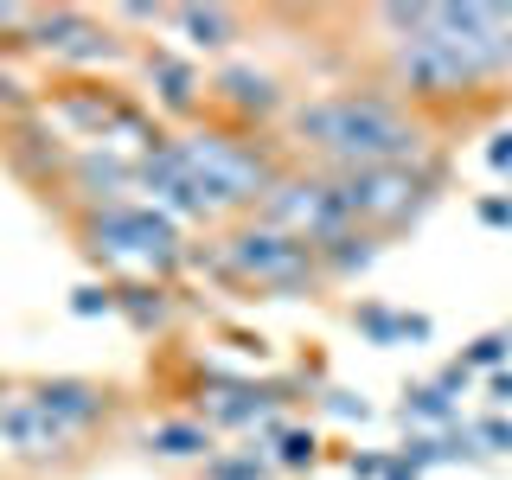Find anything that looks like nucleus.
I'll return each mask as SVG.
<instances>
[{
	"mask_svg": "<svg viewBox=\"0 0 512 480\" xmlns=\"http://www.w3.org/2000/svg\"><path fill=\"white\" fill-rule=\"evenodd\" d=\"M26 45H39L52 64H109L122 52L116 32L96 26L84 7H39V26H32Z\"/></svg>",
	"mask_w": 512,
	"mask_h": 480,
	"instance_id": "9d476101",
	"label": "nucleus"
},
{
	"mask_svg": "<svg viewBox=\"0 0 512 480\" xmlns=\"http://www.w3.org/2000/svg\"><path fill=\"white\" fill-rule=\"evenodd\" d=\"M288 141L314 154L320 173L359 167H423L436 160V128L397 90H327L288 109Z\"/></svg>",
	"mask_w": 512,
	"mask_h": 480,
	"instance_id": "f03ea898",
	"label": "nucleus"
},
{
	"mask_svg": "<svg viewBox=\"0 0 512 480\" xmlns=\"http://www.w3.org/2000/svg\"><path fill=\"white\" fill-rule=\"evenodd\" d=\"M352 327H359L372 346H404V340H429L436 320H429V314H404V308H384V301H359V308H352Z\"/></svg>",
	"mask_w": 512,
	"mask_h": 480,
	"instance_id": "4468645a",
	"label": "nucleus"
},
{
	"mask_svg": "<svg viewBox=\"0 0 512 480\" xmlns=\"http://www.w3.org/2000/svg\"><path fill=\"white\" fill-rule=\"evenodd\" d=\"M397 461H404V468H416V474H423V468H436V461H448L442 429H436V436H410L404 448H397Z\"/></svg>",
	"mask_w": 512,
	"mask_h": 480,
	"instance_id": "393cba45",
	"label": "nucleus"
},
{
	"mask_svg": "<svg viewBox=\"0 0 512 480\" xmlns=\"http://www.w3.org/2000/svg\"><path fill=\"white\" fill-rule=\"evenodd\" d=\"M436 384H442L448 397H461V391H468V384H474V372H468V365L455 359V365H442V372H436Z\"/></svg>",
	"mask_w": 512,
	"mask_h": 480,
	"instance_id": "c756f323",
	"label": "nucleus"
},
{
	"mask_svg": "<svg viewBox=\"0 0 512 480\" xmlns=\"http://www.w3.org/2000/svg\"><path fill=\"white\" fill-rule=\"evenodd\" d=\"M32 397H39L45 416L64 423L77 442H84L96 423H109V410H116V391L96 384V378H39V384H32Z\"/></svg>",
	"mask_w": 512,
	"mask_h": 480,
	"instance_id": "f8f14e48",
	"label": "nucleus"
},
{
	"mask_svg": "<svg viewBox=\"0 0 512 480\" xmlns=\"http://www.w3.org/2000/svg\"><path fill=\"white\" fill-rule=\"evenodd\" d=\"M474 429V442H480V455H512V416L506 410H493V416H480Z\"/></svg>",
	"mask_w": 512,
	"mask_h": 480,
	"instance_id": "5701e85b",
	"label": "nucleus"
},
{
	"mask_svg": "<svg viewBox=\"0 0 512 480\" xmlns=\"http://www.w3.org/2000/svg\"><path fill=\"white\" fill-rule=\"evenodd\" d=\"M148 448L160 461H212V429L199 423V416H173V423H154L148 429Z\"/></svg>",
	"mask_w": 512,
	"mask_h": 480,
	"instance_id": "f3484780",
	"label": "nucleus"
},
{
	"mask_svg": "<svg viewBox=\"0 0 512 480\" xmlns=\"http://www.w3.org/2000/svg\"><path fill=\"white\" fill-rule=\"evenodd\" d=\"M327 410L333 416H359V423L372 416V404H365V397H352V391H327Z\"/></svg>",
	"mask_w": 512,
	"mask_h": 480,
	"instance_id": "c85d7f7f",
	"label": "nucleus"
},
{
	"mask_svg": "<svg viewBox=\"0 0 512 480\" xmlns=\"http://www.w3.org/2000/svg\"><path fill=\"white\" fill-rule=\"evenodd\" d=\"M448 180V160H423V167H359V173H333V186H340V205L346 218L359 224V231H410L416 218L436 205V192Z\"/></svg>",
	"mask_w": 512,
	"mask_h": 480,
	"instance_id": "423d86ee",
	"label": "nucleus"
},
{
	"mask_svg": "<svg viewBox=\"0 0 512 480\" xmlns=\"http://www.w3.org/2000/svg\"><path fill=\"white\" fill-rule=\"evenodd\" d=\"M212 109L231 116V128H256L269 116H282V84L263 64H218L212 71Z\"/></svg>",
	"mask_w": 512,
	"mask_h": 480,
	"instance_id": "9b49d317",
	"label": "nucleus"
},
{
	"mask_svg": "<svg viewBox=\"0 0 512 480\" xmlns=\"http://www.w3.org/2000/svg\"><path fill=\"white\" fill-rule=\"evenodd\" d=\"M288 391L295 384H256V378H218L205 372L199 391H192V404H199V423L205 429H269L276 423V404H288Z\"/></svg>",
	"mask_w": 512,
	"mask_h": 480,
	"instance_id": "1a4fd4ad",
	"label": "nucleus"
},
{
	"mask_svg": "<svg viewBox=\"0 0 512 480\" xmlns=\"http://www.w3.org/2000/svg\"><path fill=\"white\" fill-rule=\"evenodd\" d=\"M141 71H148L154 103L167 109V116H199V109L212 103V77L180 52H141Z\"/></svg>",
	"mask_w": 512,
	"mask_h": 480,
	"instance_id": "ddd939ff",
	"label": "nucleus"
},
{
	"mask_svg": "<svg viewBox=\"0 0 512 480\" xmlns=\"http://www.w3.org/2000/svg\"><path fill=\"white\" fill-rule=\"evenodd\" d=\"M487 167L500 173V180H512V128H500V135L487 141Z\"/></svg>",
	"mask_w": 512,
	"mask_h": 480,
	"instance_id": "cd10ccee",
	"label": "nucleus"
},
{
	"mask_svg": "<svg viewBox=\"0 0 512 480\" xmlns=\"http://www.w3.org/2000/svg\"><path fill=\"white\" fill-rule=\"evenodd\" d=\"M372 26L391 32V90L410 109L461 103L480 84L512 77V7L500 0H423L378 7Z\"/></svg>",
	"mask_w": 512,
	"mask_h": 480,
	"instance_id": "f257e3e1",
	"label": "nucleus"
},
{
	"mask_svg": "<svg viewBox=\"0 0 512 480\" xmlns=\"http://www.w3.org/2000/svg\"><path fill=\"white\" fill-rule=\"evenodd\" d=\"M506 359H512V327H487L480 340H468V352H461L468 372H506Z\"/></svg>",
	"mask_w": 512,
	"mask_h": 480,
	"instance_id": "4be33fe9",
	"label": "nucleus"
},
{
	"mask_svg": "<svg viewBox=\"0 0 512 480\" xmlns=\"http://www.w3.org/2000/svg\"><path fill=\"white\" fill-rule=\"evenodd\" d=\"M71 314L77 320H96V314H116V282H84L71 295Z\"/></svg>",
	"mask_w": 512,
	"mask_h": 480,
	"instance_id": "b1692460",
	"label": "nucleus"
},
{
	"mask_svg": "<svg viewBox=\"0 0 512 480\" xmlns=\"http://www.w3.org/2000/svg\"><path fill=\"white\" fill-rule=\"evenodd\" d=\"M474 218L493 224V231H512V199H506V192H487V199L474 205Z\"/></svg>",
	"mask_w": 512,
	"mask_h": 480,
	"instance_id": "a878e982",
	"label": "nucleus"
},
{
	"mask_svg": "<svg viewBox=\"0 0 512 480\" xmlns=\"http://www.w3.org/2000/svg\"><path fill=\"white\" fill-rule=\"evenodd\" d=\"M84 250L109 269H135V282H167L173 269H186V237L180 224L154 205L128 199V205H103V212H84Z\"/></svg>",
	"mask_w": 512,
	"mask_h": 480,
	"instance_id": "39448f33",
	"label": "nucleus"
},
{
	"mask_svg": "<svg viewBox=\"0 0 512 480\" xmlns=\"http://www.w3.org/2000/svg\"><path fill=\"white\" fill-rule=\"evenodd\" d=\"M346 468H352V480H384L391 474V455H359V448H352Z\"/></svg>",
	"mask_w": 512,
	"mask_h": 480,
	"instance_id": "bb28decb",
	"label": "nucleus"
},
{
	"mask_svg": "<svg viewBox=\"0 0 512 480\" xmlns=\"http://www.w3.org/2000/svg\"><path fill=\"white\" fill-rule=\"evenodd\" d=\"M116 314L128 320V327H141V333L167 327V320H173L167 282H116Z\"/></svg>",
	"mask_w": 512,
	"mask_h": 480,
	"instance_id": "a211bd4d",
	"label": "nucleus"
},
{
	"mask_svg": "<svg viewBox=\"0 0 512 480\" xmlns=\"http://www.w3.org/2000/svg\"><path fill=\"white\" fill-rule=\"evenodd\" d=\"M384 480H416V468H404V461L391 455V474H384Z\"/></svg>",
	"mask_w": 512,
	"mask_h": 480,
	"instance_id": "2f4dec72",
	"label": "nucleus"
},
{
	"mask_svg": "<svg viewBox=\"0 0 512 480\" xmlns=\"http://www.w3.org/2000/svg\"><path fill=\"white\" fill-rule=\"evenodd\" d=\"M0 455L32 461V468H52V461L77 455V436L45 416V404L32 397V384H20V391H0Z\"/></svg>",
	"mask_w": 512,
	"mask_h": 480,
	"instance_id": "6e6552de",
	"label": "nucleus"
},
{
	"mask_svg": "<svg viewBox=\"0 0 512 480\" xmlns=\"http://www.w3.org/2000/svg\"><path fill=\"white\" fill-rule=\"evenodd\" d=\"M256 218L276 224V231L301 237V244H333L340 231H352L346 205H340V186H333V173L320 167H288L276 186H269V199L256 205Z\"/></svg>",
	"mask_w": 512,
	"mask_h": 480,
	"instance_id": "0eeeda50",
	"label": "nucleus"
},
{
	"mask_svg": "<svg viewBox=\"0 0 512 480\" xmlns=\"http://www.w3.org/2000/svg\"><path fill=\"white\" fill-rule=\"evenodd\" d=\"M269 468H276L269 448H231V455L205 461V480H269Z\"/></svg>",
	"mask_w": 512,
	"mask_h": 480,
	"instance_id": "412c9836",
	"label": "nucleus"
},
{
	"mask_svg": "<svg viewBox=\"0 0 512 480\" xmlns=\"http://www.w3.org/2000/svg\"><path fill=\"white\" fill-rule=\"evenodd\" d=\"M263 442H276L269 455H276V468H288V474H301V468H314V461H320V436H314V429H282V423H269Z\"/></svg>",
	"mask_w": 512,
	"mask_h": 480,
	"instance_id": "6ab92c4d",
	"label": "nucleus"
},
{
	"mask_svg": "<svg viewBox=\"0 0 512 480\" xmlns=\"http://www.w3.org/2000/svg\"><path fill=\"white\" fill-rule=\"evenodd\" d=\"M167 26L186 32V45L199 52H224L231 39H244V20L231 7H167Z\"/></svg>",
	"mask_w": 512,
	"mask_h": 480,
	"instance_id": "2eb2a0df",
	"label": "nucleus"
},
{
	"mask_svg": "<svg viewBox=\"0 0 512 480\" xmlns=\"http://www.w3.org/2000/svg\"><path fill=\"white\" fill-rule=\"evenodd\" d=\"M378 250H384V237L378 231H340L333 244H320V269H327V282H352V276H365V269L378 263Z\"/></svg>",
	"mask_w": 512,
	"mask_h": 480,
	"instance_id": "dca6fc26",
	"label": "nucleus"
},
{
	"mask_svg": "<svg viewBox=\"0 0 512 480\" xmlns=\"http://www.w3.org/2000/svg\"><path fill=\"white\" fill-rule=\"evenodd\" d=\"M186 263L212 269L218 282L231 288H256V295H276V301H295V295H314V288H327V269H320V250L301 244V237L276 231V224L263 218H237L224 224V237L212 250H192Z\"/></svg>",
	"mask_w": 512,
	"mask_h": 480,
	"instance_id": "20e7f679",
	"label": "nucleus"
},
{
	"mask_svg": "<svg viewBox=\"0 0 512 480\" xmlns=\"http://www.w3.org/2000/svg\"><path fill=\"white\" fill-rule=\"evenodd\" d=\"M173 154H180V167L192 173V186H199L205 212L218 224H237L250 218L256 205L269 199V186L282 180V160L269 154V141H256L250 128H231V122H192L173 135Z\"/></svg>",
	"mask_w": 512,
	"mask_h": 480,
	"instance_id": "7ed1b4c3",
	"label": "nucleus"
},
{
	"mask_svg": "<svg viewBox=\"0 0 512 480\" xmlns=\"http://www.w3.org/2000/svg\"><path fill=\"white\" fill-rule=\"evenodd\" d=\"M487 397H493V410H512V365L506 372H487Z\"/></svg>",
	"mask_w": 512,
	"mask_h": 480,
	"instance_id": "7c9ffc66",
	"label": "nucleus"
},
{
	"mask_svg": "<svg viewBox=\"0 0 512 480\" xmlns=\"http://www.w3.org/2000/svg\"><path fill=\"white\" fill-rule=\"evenodd\" d=\"M404 416H410V423H429V429H448V423H455V397H448L436 378L410 384V391H404Z\"/></svg>",
	"mask_w": 512,
	"mask_h": 480,
	"instance_id": "aec40b11",
	"label": "nucleus"
}]
</instances>
